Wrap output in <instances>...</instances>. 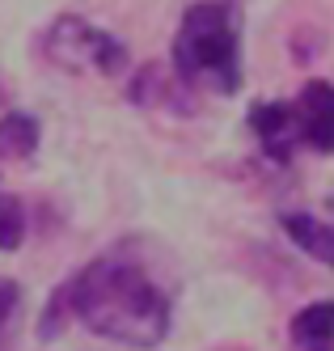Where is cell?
I'll use <instances>...</instances> for the list:
<instances>
[{
	"label": "cell",
	"instance_id": "6da1fadb",
	"mask_svg": "<svg viewBox=\"0 0 334 351\" xmlns=\"http://www.w3.org/2000/svg\"><path fill=\"white\" fill-rule=\"evenodd\" d=\"M60 317H81L93 335L123 347H157L169 335V296L136 258L102 254L56 292L47 309V335Z\"/></svg>",
	"mask_w": 334,
	"mask_h": 351
},
{
	"label": "cell",
	"instance_id": "7a4b0ae2",
	"mask_svg": "<svg viewBox=\"0 0 334 351\" xmlns=\"http://www.w3.org/2000/svg\"><path fill=\"white\" fill-rule=\"evenodd\" d=\"M174 77L191 89H241V17L228 0H199L182 13L169 47Z\"/></svg>",
	"mask_w": 334,
	"mask_h": 351
},
{
	"label": "cell",
	"instance_id": "3957f363",
	"mask_svg": "<svg viewBox=\"0 0 334 351\" xmlns=\"http://www.w3.org/2000/svg\"><path fill=\"white\" fill-rule=\"evenodd\" d=\"M43 47V56L56 64V68H68V72H102V77H115V72L127 68V47L106 34V30H97L93 21L85 17H76V13H64L51 21V30L38 38Z\"/></svg>",
	"mask_w": 334,
	"mask_h": 351
},
{
	"label": "cell",
	"instance_id": "277c9868",
	"mask_svg": "<svg viewBox=\"0 0 334 351\" xmlns=\"http://www.w3.org/2000/svg\"><path fill=\"white\" fill-rule=\"evenodd\" d=\"M292 106V119H296V136L300 144H309L313 153H330L334 148V89L330 81H305L300 97Z\"/></svg>",
	"mask_w": 334,
	"mask_h": 351
},
{
	"label": "cell",
	"instance_id": "5b68a950",
	"mask_svg": "<svg viewBox=\"0 0 334 351\" xmlns=\"http://www.w3.org/2000/svg\"><path fill=\"white\" fill-rule=\"evenodd\" d=\"M246 119H250V132L259 136L263 153L271 161H279V165L292 161L300 136H296V119H292V106L288 102H254Z\"/></svg>",
	"mask_w": 334,
	"mask_h": 351
},
{
	"label": "cell",
	"instance_id": "8992f818",
	"mask_svg": "<svg viewBox=\"0 0 334 351\" xmlns=\"http://www.w3.org/2000/svg\"><path fill=\"white\" fill-rule=\"evenodd\" d=\"M43 123L25 110H5L0 114V161H25L38 153Z\"/></svg>",
	"mask_w": 334,
	"mask_h": 351
},
{
	"label": "cell",
	"instance_id": "52a82bcc",
	"mask_svg": "<svg viewBox=\"0 0 334 351\" xmlns=\"http://www.w3.org/2000/svg\"><path fill=\"white\" fill-rule=\"evenodd\" d=\"M292 347L296 351H334V309H330V300L305 305L292 317Z\"/></svg>",
	"mask_w": 334,
	"mask_h": 351
},
{
	"label": "cell",
	"instance_id": "ba28073f",
	"mask_svg": "<svg viewBox=\"0 0 334 351\" xmlns=\"http://www.w3.org/2000/svg\"><path fill=\"white\" fill-rule=\"evenodd\" d=\"M279 220H284V233L305 250V254H313L318 263H330L334 258V233H330L326 220L305 216V212H284Z\"/></svg>",
	"mask_w": 334,
	"mask_h": 351
},
{
	"label": "cell",
	"instance_id": "9c48e42d",
	"mask_svg": "<svg viewBox=\"0 0 334 351\" xmlns=\"http://www.w3.org/2000/svg\"><path fill=\"white\" fill-rule=\"evenodd\" d=\"M25 237V212L13 195H0V250H17Z\"/></svg>",
	"mask_w": 334,
	"mask_h": 351
},
{
	"label": "cell",
	"instance_id": "30bf717a",
	"mask_svg": "<svg viewBox=\"0 0 334 351\" xmlns=\"http://www.w3.org/2000/svg\"><path fill=\"white\" fill-rule=\"evenodd\" d=\"M13 309H17V284L0 280V330H5V322L13 317Z\"/></svg>",
	"mask_w": 334,
	"mask_h": 351
}]
</instances>
